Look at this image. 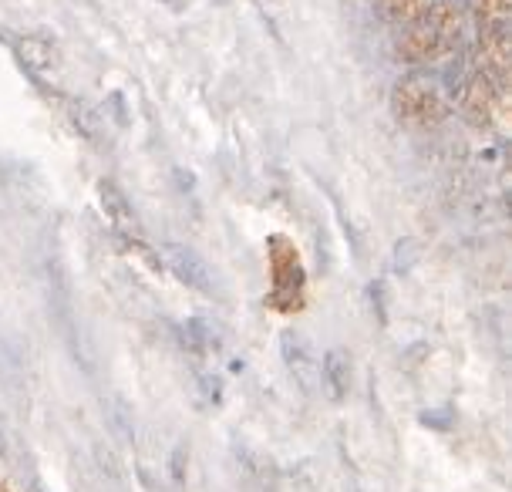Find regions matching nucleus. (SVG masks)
Returning a JSON list of instances; mask_svg holds the SVG:
<instances>
[{
    "label": "nucleus",
    "mask_w": 512,
    "mask_h": 492,
    "mask_svg": "<svg viewBox=\"0 0 512 492\" xmlns=\"http://www.w3.org/2000/svg\"><path fill=\"white\" fill-rule=\"evenodd\" d=\"M462 112L475 125H492V122L502 125L509 118V91L499 88L482 71H475L462 88Z\"/></svg>",
    "instance_id": "7ed1b4c3"
},
{
    "label": "nucleus",
    "mask_w": 512,
    "mask_h": 492,
    "mask_svg": "<svg viewBox=\"0 0 512 492\" xmlns=\"http://www.w3.org/2000/svg\"><path fill=\"white\" fill-rule=\"evenodd\" d=\"M166 260H169V270L176 273V277L186 287L203 290V294H209V290H213V273H209L203 257H199V253H192L189 246L172 243L169 250H166Z\"/></svg>",
    "instance_id": "39448f33"
},
{
    "label": "nucleus",
    "mask_w": 512,
    "mask_h": 492,
    "mask_svg": "<svg viewBox=\"0 0 512 492\" xmlns=\"http://www.w3.org/2000/svg\"><path fill=\"white\" fill-rule=\"evenodd\" d=\"M391 108L405 125H415V129H435L445 118V98L432 81L422 75H405L391 91Z\"/></svg>",
    "instance_id": "f03ea898"
},
{
    "label": "nucleus",
    "mask_w": 512,
    "mask_h": 492,
    "mask_svg": "<svg viewBox=\"0 0 512 492\" xmlns=\"http://www.w3.org/2000/svg\"><path fill=\"white\" fill-rule=\"evenodd\" d=\"M509 0H475L479 27H509Z\"/></svg>",
    "instance_id": "9d476101"
},
{
    "label": "nucleus",
    "mask_w": 512,
    "mask_h": 492,
    "mask_svg": "<svg viewBox=\"0 0 512 492\" xmlns=\"http://www.w3.org/2000/svg\"><path fill=\"white\" fill-rule=\"evenodd\" d=\"M384 14L391 17V21H415V17H422L425 11V0H381Z\"/></svg>",
    "instance_id": "9b49d317"
},
{
    "label": "nucleus",
    "mask_w": 512,
    "mask_h": 492,
    "mask_svg": "<svg viewBox=\"0 0 512 492\" xmlns=\"http://www.w3.org/2000/svg\"><path fill=\"white\" fill-rule=\"evenodd\" d=\"M509 27H479V71L509 91Z\"/></svg>",
    "instance_id": "20e7f679"
},
{
    "label": "nucleus",
    "mask_w": 512,
    "mask_h": 492,
    "mask_svg": "<svg viewBox=\"0 0 512 492\" xmlns=\"http://www.w3.org/2000/svg\"><path fill=\"white\" fill-rule=\"evenodd\" d=\"M98 196H102V209L108 213V220H112L118 230H122V233H139V220H135V209H132V203H128L125 193L115 186V182L105 179L102 186H98Z\"/></svg>",
    "instance_id": "0eeeda50"
},
{
    "label": "nucleus",
    "mask_w": 512,
    "mask_h": 492,
    "mask_svg": "<svg viewBox=\"0 0 512 492\" xmlns=\"http://www.w3.org/2000/svg\"><path fill=\"white\" fill-rule=\"evenodd\" d=\"M324 381H327V391H331L334 402H341L347 395V388H351V358H347L344 351H327L324 354Z\"/></svg>",
    "instance_id": "6e6552de"
},
{
    "label": "nucleus",
    "mask_w": 512,
    "mask_h": 492,
    "mask_svg": "<svg viewBox=\"0 0 512 492\" xmlns=\"http://www.w3.org/2000/svg\"><path fill=\"white\" fill-rule=\"evenodd\" d=\"M273 277H277V294L283 287L300 290V263L297 253L283 240H273Z\"/></svg>",
    "instance_id": "1a4fd4ad"
},
{
    "label": "nucleus",
    "mask_w": 512,
    "mask_h": 492,
    "mask_svg": "<svg viewBox=\"0 0 512 492\" xmlns=\"http://www.w3.org/2000/svg\"><path fill=\"white\" fill-rule=\"evenodd\" d=\"M459 34H462L459 7L448 4V0H438L428 11H422V17H415L408 24V31L398 41V54L408 65H432V61L445 58L459 44Z\"/></svg>",
    "instance_id": "f257e3e1"
},
{
    "label": "nucleus",
    "mask_w": 512,
    "mask_h": 492,
    "mask_svg": "<svg viewBox=\"0 0 512 492\" xmlns=\"http://www.w3.org/2000/svg\"><path fill=\"white\" fill-rule=\"evenodd\" d=\"M17 54L34 75H51V71L61 68V54L58 44L51 38H41V34H27V38L17 41Z\"/></svg>",
    "instance_id": "423d86ee"
}]
</instances>
